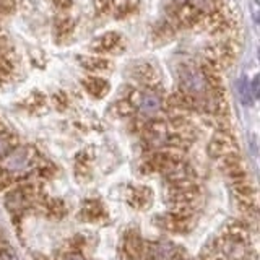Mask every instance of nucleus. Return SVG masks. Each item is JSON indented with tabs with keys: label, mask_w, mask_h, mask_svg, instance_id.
<instances>
[{
	"label": "nucleus",
	"mask_w": 260,
	"mask_h": 260,
	"mask_svg": "<svg viewBox=\"0 0 260 260\" xmlns=\"http://www.w3.org/2000/svg\"><path fill=\"white\" fill-rule=\"evenodd\" d=\"M114 111H116L119 117H132L137 108L127 100V98H124V100H119L117 103H114Z\"/></svg>",
	"instance_id": "ddd939ff"
},
{
	"label": "nucleus",
	"mask_w": 260,
	"mask_h": 260,
	"mask_svg": "<svg viewBox=\"0 0 260 260\" xmlns=\"http://www.w3.org/2000/svg\"><path fill=\"white\" fill-rule=\"evenodd\" d=\"M15 143H13V140H12V137H10V134H4V135H0V158H4L5 154L10 151L12 148H15Z\"/></svg>",
	"instance_id": "f3484780"
},
{
	"label": "nucleus",
	"mask_w": 260,
	"mask_h": 260,
	"mask_svg": "<svg viewBox=\"0 0 260 260\" xmlns=\"http://www.w3.org/2000/svg\"><path fill=\"white\" fill-rule=\"evenodd\" d=\"M179 83H181V89L195 96H200L207 91L205 80H203L200 70L185 67V65L182 67L181 73H179Z\"/></svg>",
	"instance_id": "f257e3e1"
},
{
	"label": "nucleus",
	"mask_w": 260,
	"mask_h": 260,
	"mask_svg": "<svg viewBox=\"0 0 260 260\" xmlns=\"http://www.w3.org/2000/svg\"><path fill=\"white\" fill-rule=\"evenodd\" d=\"M67 260H85L83 257H80V255H70Z\"/></svg>",
	"instance_id": "5701e85b"
},
{
	"label": "nucleus",
	"mask_w": 260,
	"mask_h": 260,
	"mask_svg": "<svg viewBox=\"0 0 260 260\" xmlns=\"http://www.w3.org/2000/svg\"><path fill=\"white\" fill-rule=\"evenodd\" d=\"M28 197L24 195L20 189H15L12 192H8V195L5 197V205L10 211H20L26 205Z\"/></svg>",
	"instance_id": "1a4fd4ad"
},
{
	"label": "nucleus",
	"mask_w": 260,
	"mask_h": 260,
	"mask_svg": "<svg viewBox=\"0 0 260 260\" xmlns=\"http://www.w3.org/2000/svg\"><path fill=\"white\" fill-rule=\"evenodd\" d=\"M112 10H114V16H116L117 20H124L128 15H132L135 12V5L124 4V5H117L116 8H112Z\"/></svg>",
	"instance_id": "2eb2a0df"
},
{
	"label": "nucleus",
	"mask_w": 260,
	"mask_h": 260,
	"mask_svg": "<svg viewBox=\"0 0 260 260\" xmlns=\"http://www.w3.org/2000/svg\"><path fill=\"white\" fill-rule=\"evenodd\" d=\"M52 103L57 109H65L69 106V94L65 93V91H57L52 94Z\"/></svg>",
	"instance_id": "6ab92c4d"
},
{
	"label": "nucleus",
	"mask_w": 260,
	"mask_h": 260,
	"mask_svg": "<svg viewBox=\"0 0 260 260\" xmlns=\"http://www.w3.org/2000/svg\"><path fill=\"white\" fill-rule=\"evenodd\" d=\"M171 255H173V246L169 244H159L154 249V260H169Z\"/></svg>",
	"instance_id": "dca6fc26"
},
{
	"label": "nucleus",
	"mask_w": 260,
	"mask_h": 260,
	"mask_svg": "<svg viewBox=\"0 0 260 260\" xmlns=\"http://www.w3.org/2000/svg\"><path fill=\"white\" fill-rule=\"evenodd\" d=\"M98 13H111L112 12V0H96L94 2Z\"/></svg>",
	"instance_id": "412c9836"
},
{
	"label": "nucleus",
	"mask_w": 260,
	"mask_h": 260,
	"mask_svg": "<svg viewBox=\"0 0 260 260\" xmlns=\"http://www.w3.org/2000/svg\"><path fill=\"white\" fill-rule=\"evenodd\" d=\"M189 4L197 8L199 12L202 13H208V12H213V10H219L223 5L221 0H189Z\"/></svg>",
	"instance_id": "f8f14e48"
},
{
	"label": "nucleus",
	"mask_w": 260,
	"mask_h": 260,
	"mask_svg": "<svg viewBox=\"0 0 260 260\" xmlns=\"http://www.w3.org/2000/svg\"><path fill=\"white\" fill-rule=\"evenodd\" d=\"M29 159H31V156L26 148L15 146V148H12L2 158V168L5 171H8V173H18V171L26 169Z\"/></svg>",
	"instance_id": "7ed1b4c3"
},
{
	"label": "nucleus",
	"mask_w": 260,
	"mask_h": 260,
	"mask_svg": "<svg viewBox=\"0 0 260 260\" xmlns=\"http://www.w3.org/2000/svg\"><path fill=\"white\" fill-rule=\"evenodd\" d=\"M83 86L86 91L94 98H103L109 93V81L98 75H89L83 80Z\"/></svg>",
	"instance_id": "6e6552de"
},
{
	"label": "nucleus",
	"mask_w": 260,
	"mask_h": 260,
	"mask_svg": "<svg viewBox=\"0 0 260 260\" xmlns=\"http://www.w3.org/2000/svg\"><path fill=\"white\" fill-rule=\"evenodd\" d=\"M236 151H238V148H236V138L233 132H216L213 140L208 143L210 156L216 159L224 156V154L236 153Z\"/></svg>",
	"instance_id": "f03ea898"
},
{
	"label": "nucleus",
	"mask_w": 260,
	"mask_h": 260,
	"mask_svg": "<svg viewBox=\"0 0 260 260\" xmlns=\"http://www.w3.org/2000/svg\"><path fill=\"white\" fill-rule=\"evenodd\" d=\"M73 29H75V21L69 16H62V18H57L54 23V32L57 39H63V38H69Z\"/></svg>",
	"instance_id": "9d476101"
},
{
	"label": "nucleus",
	"mask_w": 260,
	"mask_h": 260,
	"mask_svg": "<svg viewBox=\"0 0 260 260\" xmlns=\"http://www.w3.org/2000/svg\"><path fill=\"white\" fill-rule=\"evenodd\" d=\"M134 77L140 81L142 85L148 86L150 91H153L154 86L159 85V75L156 69L150 63H138L134 67Z\"/></svg>",
	"instance_id": "39448f33"
},
{
	"label": "nucleus",
	"mask_w": 260,
	"mask_h": 260,
	"mask_svg": "<svg viewBox=\"0 0 260 260\" xmlns=\"http://www.w3.org/2000/svg\"><path fill=\"white\" fill-rule=\"evenodd\" d=\"M52 4H54L57 8H60V10H67V8L72 7L73 0H52Z\"/></svg>",
	"instance_id": "4be33fe9"
},
{
	"label": "nucleus",
	"mask_w": 260,
	"mask_h": 260,
	"mask_svg": "<svg viewBox=\"0 0 260 260\" xmlns=\"http://www.w3.org/2000/svg\"><path fill=\"white\" fill-rule=\"evenodd\" d=\"M93 51L98 54H119L124 51V44H122V38L117 32H106L101 38H98L93 43Z\"/></svg>",
	"instance_id": "20e7f679"
},
{
	"label": "nucleus",
	"mask_w": 260,
	"mask_h": 260,
	"mask_svg": "<svg viewBox=\"0 0 260 260\" xmlns=\"http://www.w3.org/2000/svg\"><path fill=\"white\" fill-rule=\"evenodd\" d=\"M153 36L156 41H168L174 36V24L169 20H165L162 23H159L153 31Z\"/></svg>",
	"instance_id": "9b49d317"
},
{
	"label": "nucleus",
	"mask_w": 260,
	"mask_h": 260,
	"mask_svg": "<svg viewBox=\"0 0 260 260\" xmlns=\"http://www.w3.org/2000/svg\"><path fill=\"white\" fill-rule=\"evenodd\" d=\"M44 103H46V96H44V93H39V91L31 93L26 100H24V106H26L31 112H35L39 108H43Z\"/></svg>",
	"instance_id": "4468645a"
},
{
	"label": "nucleus",
	"mask_w": 260,
	"mask_h": 260,
	"mask_svg": "<svg viewBox=\"0 0 260 260\" xmlns=\"http://www.w3.org/2000/svg\"><path fill=\"white\" fill-rule=\"evenodd\" d=\"M78 60H80L81 67H83L89 73H104V72L111 70V67H112V63H111L109 59H106V57H100V55H96V57H93V55H80Z\"/></svg>",
	"instance_id": "0eeeda50"
},
{
	"label": "nucleus",
	"mask_w": 260,
	"mask_h": 260,
	"mask_svg": "<svg viewBox=\"0 0 260 260\" xmlns=\"http://www.w3.org/2000/svg\"><path fill=\"white\" fill-rule=\"evenodd\" d=\"M148 199H150V195L146 189H138V190H134V193H132V203L137 207L146 205V203H148Z\"/></svg>",
	"instance_id": "a211bd4d"
},
{
	"label": "nucleus",
	"mask_w": 260,
	"mask_h": 260,
	"mask_svg": "<svg viewBox=\"0 0 260 260\" xmlns=\"http://www.w3.org/2000/svg\"><path fill=\"white\" fill-rule=\"evenodd\" d=\"M15 0H0V16L12 15L15 12Z\"/></svg>",
	"instance_id": "aec40b11"
},
{
	"label": "nucleus",
	"mask_w": 260,
	"mask_h": 260,
	"mask_svg": "<svg viewBox=\"0 0 260 260\" xmlns=\"http://www.w3.org/2000/svg\"><path fill=\"white\" fill-rule=\"evenodd\" d=\"M161 106H162V101L159 100V96L156 93L145 91L140 104L137 106V109L142 112L143 117H153V116H158L161 112Z\"/></svg>",
	"instance_id": "423d86ee"
},
{
	"label": "nucleus",
	"mask_w": 260,
	"mask_h": 260,
	"mask_svg": "<svg viewBox=\"0 0 260 260\" xmlns=\"http://www.w3.org/2000/svg\"><path fill=\"white\" fill-rule=\"evenodd\" d=\"M176 2H182V0H176Z\"/></svg>",
	"instance_id": "b1692460"
}]
</instances>
